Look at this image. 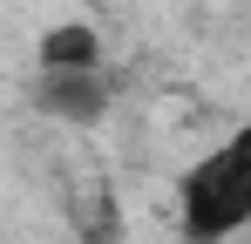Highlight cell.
<instances>
[{"label":"cell","instance_id":"obj_1","mask_svg":"<svg viewBox=\"0 0 251 244\" xmlns=\"http://www.w3.org/2000/svg\"><path fill=\"white\" fill-rule=\"evenodd\" d=\"M183 244H238L251 231V116L224 129L176 183Z\"/></svg>","mask_w":251,"mask_h":244},{"label":"cell","instance_id":"obj_3","mask_svg":"<svg viewBox=\"0 0 251 244\" xmlns=\"http://www.w3.org/2000/svg\"><path fill=\"white\" fill-rule=\"evenodd\" d=\"M109 102H116V88H109V68H88V75H41V109L54 122H75V129H88V122L109 116Z\"/></svg>","mask_w":251,"mask_h":244},{"label":"cell","instance_id":"obj_2","mask_svg":"<svg viewBox=\"0 0 251 244\" xmlns=\"http://www.w3.org/2000/svg\"><path fill=\"white\" fill-rule=\"evenodd\" d=\"M34 68L41 75H88V68H109V41L95 21L68 14V21H48L34 41Z\"/></svg>","mask_w":251,"mask_h":244},{"label":"cell","instance_id":"obj_4","mask_svg":"<svg viewBox=\"0 0 251 244\" xmlns=\"http://www.w3.org/2000/svg\"><path fill=\"white\" fill-rule=\"evenodd\" d=\"M238 244H251V231H245V238H238Z\"/></svg>","mask_w":251,"mask_h":244}]
</instances>
